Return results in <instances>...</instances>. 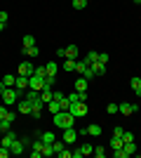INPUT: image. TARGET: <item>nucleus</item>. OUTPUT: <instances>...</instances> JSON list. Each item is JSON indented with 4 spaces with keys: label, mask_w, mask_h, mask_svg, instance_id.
<instances>
[{
    "label": "nucleus",
    "mask_w": 141,
    "mask_h": 158,
    "mask_svg": "<svg viewBox=\"0 0 141 158\" xmlns=\"http://www.w3.org/2000/svg\"><path fill=\"white\" fill-rule=\"evenodd\" d=\"M52 123L59 127V130H66V127H73L75 125V116L71 111H59V113H54Z\"/></svg>",
    "instance_id": "obj_1"
},
{
    "label": "nucleus",
    "mask_w": 141,
    "mask_h": 158,
    "mask_svg": "<svg viewBox=\"0 0 141 158\" xmlns=\"http://www.w3.org/2000/svg\"><path fill=\"white\" fill-rule=\"evenodd\" d=\"M24 97V90H19V87H5V90H2V104L5 106H12L14 102H19V99Z\"/></svg>",
    "instance_id": "obj_2"
},
{
    "label": "nucleus",
    "mask_w": 141,
    "mask_h": 158,
    "mask_svg": "<svg viewBox=\"0 0 141 158\" xmlns=\"http://www.w3.org/2000/svg\"><path fill=\"white\" fill-rule=\"evenodd\" d=\"M68 111L73 113L75 118H82V116H87V113H89V106H87V102H75V104H71Z\"/></svg>",
    "instance_id": "obj_3"
},
{
    "label": "nucleus",
    "mask_w": 141,
    "mask_h": 158,
    "mask_svg": "<svg viewBox=\"0 0 141 158\" xmlns=\"http://www.w3.org/2000/svg\"><path fill=\"white\" fill-rule=\"evenodd\" d=\"M33 71H35V66H33V61H21L19 64V69H17V76H26V78H31L33 76Z\"/></svg>",
    "instance_id": "obj_4"
},
{
    "label": "nucleus",
    "mask_w": 141,
    "mask_h": 158,
    "mask_svg": "<svg viewBox=\"0 0 141 158\" xmlns=\"http://www.w3.org/2000/svg\"><path fill=\"white\" fill-rule=\"evenodd\" d=\"M136 111H139L136 104H127V102L118 104V113H122V116H132V113H136Z\"/></svg>",
    "instance_id": "obj_5"
},
{
    "label": "nucleus",
    "mask_w": 141,
    "mask_h": 158,
    "mask_svg": "<svg viewBox=\"0 0 141 158\" xmlns=\"http://www.w3.org/2000/svg\"><path fill=\"white\" fill-rule=\"evenodd\" d=\"M28 87L35 90V92H40L42 87H45V78H40V76H31V78H28Z\"/></svg>",
    "instance_id": "obj_6"
},
{
    "label": "nucleus",
    "mask_w": 141,
    "mask_h": 158,
    "mask_svg": "<svg viewBox=\"0 0 141 158\" xmlns=\"http://www.w3.org/2000/svg\"><path fill=\"white\" fill-rule=\"evenodd\" d=\"M61 139H64V144H75V139H78V132H75L73 130V127H66V130H64V137H61Z\"/></svg>",
    "instance_id": "obj_7"
},
{
    "label": "nucleus",
    "mask_w": 141,
    "mask_h": 158,
    "mask_svg": "<svg viewBox=\"0 0 141 158\" xmlns=\"http://www.w3.org/2000/svg\"><path fill=\"white\" fill-rule=\"evenodd\" d=\"M106 66H108V64H101L99 59H96V61H92V64H89V69H92L94 78H96V76H104V73H106Z\"/></svg>",
    "instance_id": "obj_8"
},
{
    "label": "nucleus",
    "mask_w": 141,
    "mask_h": 158,
    "mask_svg": "<svg viewBox=\"0 0 141 158\" xmlns=\"http://www.w3.org/2000/svg\"><path fill=\"white\" fill-rule=\"evenodd\" d=\"M80 135H89V137H99V135H101V125H99V123H92V125H87L85 130L80 132Z\"/></svg>",
    "instance_id": "obj_9"
},
{
    "label": "nucleus",
    "mask_w": 141,
    "mask_h": 158,
    "mask_svg": "<svg viewBox=\"0 0 141 158\" xmlns=\"http://www.w3.org/2000/svg\"><path fill=\"white\" fill-rule=\"evenodd\" d=\"M17 111L19 113H31V102H28L26 97H21L19 104H17Z\"/></svg>",
    "instance_id": "obj_10"
},
{
    "label": "nucleus",
    "mask_w": 141,
    "mask_h": 158,
    "mask_svg": "<svg viewBox=\"0 0 141 158\" xmlns=\"http://www.w3.org/2000/svg\"><path fill=\"white\" fill-rule=\"evenodd\" d=\"M87 85H89V80L85 78V76H80V78L75 80V90H78V92H87Z\"/></svg>",
    "instance_id": "obj_11"
},
{
    "label": "nucleus",
    "mask_w": 141,
    "mask_h": 158,
    "mask_svg": "<svg viewBox=\"0 0 141 158\" xmlns=\"http://www.w3.org/2000/svg\"><path fill=\"white\" fill-rule=\"evenodd\" d=\"M87 66H89V61L85 59V57H82V59H78V61H75V71H78V73L82 76V73L87 71Z\"/></svg>",
    "instance_id": "obj_12"
},
{
    "label": "nucleus",
    "mask_w": 141,
    "mask_h": 158,
    "mask_svg": "<svg viewBox=\"0 0 141 158\" xmlns=\"http://www.w3.org/2000/svg\"><path fill=\"white\" fill-rule=\"evenodd\" d=\"M14 87H19V90H28V78H26V76H17Z\"/></svg>",
    "instance_id": "obj_13"
},
{
    "label": "nucleus",
    "mask_w": 141,
    "mask_h": 158,
    "mask_svg": "<svg viewBox=\"0 0 141 158\" xmlns=\"http://www.w3.org/2000/svg\"><path fill=\"white\" fill-rule=\"evenodd\" d=\"M52 97H54L52 87H42V90H40V99L45 102V104H47V102H52Z\"/></svg>",
    "instance_id": "obj_14"
},
{
    "label": "nucleus",
    "mask_w": 141,
    "mask_h": 158,
    "mask_svg": "<svg viewBox=\"0 0 141 158\" xmlns=\"http://www.w3.org/2000/svg\"><path fill=\"white\" fill-rule=\"evenodd\" d=\"M129 83H132V90H134V94H139V97H141V76H134Z\"/></svg>",
    "instance_id": "obj_15"
},
{
    "label": "nucleus",
    "mask_w": 141,
    "mask_h": 158,
    "mask_svg": "<svg viewBox=\"0 0 141 158\" xmlns=\"http://www.w3.org/2000/svg\"><path fill=\"white\" fill-rule=\"evenodd\" d=\"M2 118H10V120H14V111H10L5 104H0V120Z\"/></svg>",
    "instance_id": "obj_16"
},
{
    "label": "nucleus",
    "mask_w": 141,
    "mask_h": 158,
    "mask_svg": "<svg viewBox=\"0 0 141 158\" xmlns=\"http://www.w3.org/2000/svg\"><path fill=\"white\" fill-rule=\"evenodd\" d=\"M75 61H78V59H64L61 69H64V71H68V73H73V71H75Z\"/></svg>",
    "instance_id": "obj_17"
},
{
    "label": "nucleus",
    "mask_w": 141,
    "mask_h": 158,
    "mask_svg": "<svg viewBox=\"0 0 141 158\" xmlns=\"http://www.w3.org/2000/svg\"><path fill=\"white\" fill-rule=\"evenodd\" d=\"M21 52L26 54V57H38V54H40V50H38V45H31V47H24Z\"/></svg>",
    "instance_id": "obj_18"
},
{
    "label": "nucleus",
    "mask_w": 141,
    "mask_h": 158,
    "mask_svg": "<svg viewBox=\"0 0 141 158\" xmlns=\"http://www.w3.org/2000/svg\"><path fill=\"white\" fill-rule=\"evenodd\" d=\"M47 109H49L52 113H59V111H64V109H61V102H57V99H52V102H47Z\"/></svg>",
    "instance_id": "obj_19"
},
{
    "label": "nucleus",
    "mask_w": 141,
    "mask_h": 158,
    "mask_svg": "<svg viewBox=\"0 0 141 158\" xmlns=\"http://www.w3.org/2000/svg\"><path fill=\"white\" fill-rule=\"evenodd\" d=\"M66 59H78V45H68L66 47Z\"/></svg>",
    "instance_id": "obj_20"
},
{
    "label": "nucleus",
    "mask_w": 141,
    "mask_h": 158,
    "mask_svg": "<svg viewBox=\"0 0 141 158\" xmlns=\"http://www.w3.org/2000/svg\"><path fill=\"white\" fill-rule=\"evenodd\" d=\"M2 85L5 87H14V80H17V76H12V73H7V76H2Z\"/></svg>",
    "instance_id": "obj_21"
},
{
    "label": "nucleus",
    "mask_w": 141,
    "mask_h": 158,
    "mask_svg": "<svg viewBox=\"0 0 141 158\" xmlns=\"http://www.w3.org/2000/svg\"><path fill=\"white\" fill-rule=\"evenodd\" d=\"M122 149L127 151V156H134V153H136V142H125Z\"/></svg>",
    "instance_id": "obj_22"
},
{
    "label": "nucleus",
    "mask_w": 141,
    "mask_h": 158,
    "mask_svg": "<svg viewBox=\"0 0 141 158\" xmlns=\"http://www.w3.org/2000/svg\"><path fill=\"white\" fill-rule=\"evenodd\" d=\"M45 69H47V76H57L59 64H57V61H49V64H45Z\"/></svg>",
    "instance_id": "obj_23"
},
{
    "label": "nucleus",
    "mask_w": 141,
    "mask_h": 158,
    "mask_svg": "<svg viewBox=\"0 0 141 158\" xmlns=\"http://www.w3.org/2000/svg\"><path fill=\"white\" fill-rule=\"evenodd\" d=\"M71 7L80 12V10H85V7H87V0H71Z\"/></svg>",
    "instance_id": "obj_24"
},
{
    "label": "nucleus",
    "mask_w": 141,
    "mask_h": 158,
    "mask_svg": "<svg viewBox=\"0 0 141 158\" xmlns=\"http://www.w3.org/2000/svg\"><path fill=\"white\" fill-rule=\"evenodd\" d=\"M40 139L45 142V144H54V139H57V137H54V132H42Z\"/></svg>",
    "instance_id": "obj_25"
},
{
    "label": "nucleus",
    "mask_w": 141,
    "mask_h": 158,
    "mask_svg": "<svg viewBox=\"0 0 141 158\" xmlns=\"http://www.w3.org/2000/svg\"><path fill=\"white\" fill-rule=\"evenodd\" d=\"M122 144H125V142H122V137H111V149H122Z\"/></svg>",
    "instance_id": "obj_26"
},
{
    "label": "nucleus",
    "mask_w": 141,
    "mask_h": 158,
    "mask_svg": "<svg viewBox=\"0 0 141 158\" xmlns=\"http://www.w3.org/2000/svg\"><path fill=\"white\" fill-rule=\"evenodd\" d=\"M12 123H14V120H10V118H2V120H0V130H2V132L12 130Z\"/></svg>",
    "instance_id": "obj_27"
},
{
    "label": "nucleus",
    "mask_w": 141,
    "mask_h": 158,
    "mask_svg": "<svg viewBox=\"0 0 141 158\" xmlns=\"http://www.w3.org/2000/svg\"><path fill=\"white\" fill-rule=\"evenodd\" d=\"M52 149H54V156H57V153H59V151H64V149H66V144H64V139H61V142H57V139H54Z\"/></svg>",
    "instance_id": "obj_28"
},
{
    "label": "nucleus",
    "mask_w": 141,
    "mask_h": 158,
    "mask_svg": "<svg viewBox=\"0 0 141 158\" xmlns=\"http://www.w3.org/2000/svg\"><path fill=\"white\" fill-rule=\"evenodd\" d=\"M80 151H82V156H92V153H94V146L92 144H82Z\"/></svg>",
    "instance_id": "obj_29"
},
{
    "label": "nucleus",
    "mask_w": 141,
    "mask_h": 158,
    "mask_svg": "<svg viewBox=\"0 0 141 158\" xmlns=\"http://www.w3.org/2000/svg\"><path fill=\"white\" fill-rule=\"evenodd\" d=\"M94 156L104 158V156H106V146H94Z\"/></svg>",
    "instance_id": "obj_30"
},
{
    "label": "nucleus",
    "mask_w": 141,
    "mask_h": 158,
    "mask_svg": "<svg viewBox=\"0 0 141 158\" xmlns=\"http://www.w3.org/2000/svg\"><path fill=\"white\" fill-rule=\"evenodd\" d=\"M66 99H68V102H71V104H75V102H80V92L75 90L73 94H66Z\"/></svg>",
    "instance_id": "obj_31"
},
{
    "label": "nucleus",
    "mask_w": 141,
    "mask_h": 158,
    "mask_svg": "<svg viewBox=\"0 0 141 158\" xmlns=\"http://www.w3.org/2000/svg\"><path fill=\"white\" fill-rule=\"evenodd\" d=\"M42 156H47V158H49V156H54V149H52V144H45V146H42Z\"/></svg>",
    "instance_id": "obj_32"
},
{
    "label": "nucleus",
    "mask_w": 141,
    "mask_h": 158,
    "mask_svg": "<svg viewBox=\"0 0 141 158\" xmlns=\"http://www.w3.org/2000/svg\"><path fill=\"white\" fill-rule=\"evenodd\" d=\"M31 45H35V38L33 35H24V47H31Z\"/></svg>",
    "instance_id": "obj_33"
},
{
    "label": "nucleus",
    "mask_w": 141,
    "mask_h": 158,
    "mask_svg": "<svg viewBox=\"0 0 141 158\" xmlns=\"http://www.w3.org/2000/svg\"><path fill=\"white\" fill-rule=\"evenodd\" d=\"M85 59H87L89 64H92V61H96V59H99V52H94V50H89V54L85 57Z\"/></svg>",
    "instance_id": "obj_34"
},
{
    "label": "nucleus",
    "mask_w": 141,
    "mask_h": 158,
    "mask_svg": "<svg viewBox=\"0 0 141 158\" xmlns=\"http://www.w3.org/2000/svg\"><path fill=\"white\" fill-rule=\"evenodd\" d=\"M10 156H12V151L7 146H0V158H10Z\"/></svg>",
    "instance_id": "obj_35"
},
{
    "label": "nucleus",
    "mask_w": 141,
    "mask_h": 158,
    "mask_svg": "<svg viewBox=\"0 0 141 158\" xmlns=\"http://www.w3.org/2000/svg\"><path fill=\"white\" fill-rule=\"evenodd\" d=\"M54 80H57V76H45V87H52Z\"/></svg>",
    "instance_id": "obj_36"
},
{
    "label": "nucleus",
    "mask_w": 141,
    "mask_h": 158,
    "mask_svg": "<svg viewBox=\"0 0 141 158\" xmlns=\"http://www.w3.org/2000/svg\"><path fill=\"white\" fill-rule=\"evenodd\" d=\"M113 156H115V158H127V151H125V149H115Z\"/></svg>",
    "instance_id": "obj_37"
},
{
    "label": "nucleus",
    "mask_w": 141,
    "mask_h": 158,
    "mask_svg": "<svg viewBox=\"0 0 141 158\" xmlns=\"http://www.w3.org/2000/svg\"><path fill=\"white\" fill-rule=\"evenodd\" d=\"M57 156H59V158H73V151H68V149H64V151H59Z\"/></svg>",
    "instance_id": "obj_38"
},
{
    "label": "nucleus",
    "mask_w": 141,
    "mask_h": 158,
    "mask_svg": "<svg viewBox=\"0 0 141 158\" xmlns=\"http://www.w3.org/2000/svg\"><path fill=\"white\" fill-rule=\"evenodd\" d=\"M7 19H10V14L5 10H0V24H7Z\"/></svg>",
    "instance_id": "obj_39"
},
{
    "label": "nucleus",
    "mask_w": 141,
    "mask_h": 158,
    "mask_svg": "<svg viewBox=\"0 0 141 158\" xmlns=\"http://www.w3.org/2000/svg\"><path fill=\"white\" fill-rule=\"evenodd\" d=\"M122 142H134V135H132V132H125V135H122Z\"/></svg>",
    "instance_id": "obj_40"
},
{
    "label": "nucleus",
    "mask_w": 141,
    "mask_h": 158,
    "mask_svg": "<svg viewBox=\"0 0 141 158\" xmlns=\"http://www.w3.org/2000/svg\"><path fill=\"white\" fill-rule=\"evenodd\" d=\"M108 113H118V104H113V102H111V104H108V109H106Z\"/></svg>",
    "instance_id": "obj_41"
},
{
    "label": "nucleus",
    "mask_w": 141,
    "mask_h": 158,
    "mask_svg": "<svg viewBox=\"0 0 141 158\" xmlns=\"http://www.w3.org/2000/svg\"><path fill=\"white\" fill-rule=\"evenodd\" d=\"M99 61H101V64H108V54L106 52H99Z\"/></svg>",
    "instance_id": "obj_42"
},
{
    "label": "nucleus",
    "mask_w": 141,
    "mask_h": 158,
    "mask_svg": "<svg viewBox=\"0 0 141 158\" xmlns=\"http://www.w3.org/2000/svg\"><path fill=\"white\" fill-rule=\"evenodd\" d=\"M122 135H125V130H122V127H115V130H113V137H122Z\"/></svg>",
    "instance_id": "obj_43"
},
{
    "label": "nucleus",
    "mask_w": 141,
    "mask_h": 158,
    "mask_svg": "<svg viewBox=\"0 0 141 158\" xmlns=\"http://www.w3.org/2000/svg\"><path fill=\"white\" fill-rule=\"evenodd\" d=\"M52 99H57V102H61V99H66V94L64 92H54V97Z\"/></svg>",
    "instance_id": "obj_44"
},
{
    "label": "nucleus",
    "mask_w": 141,
    "mask_h": 158,
    "mask_svg": "<svg viewBox=\"0 0 141 158\" xmlns=\"http://www.w3.org/2000/svg\"><path fill=\"white\" fill-rule=\"evenodd\" d=\"M73 158H82V151H80V146H78V149H73Z\"/></svg>",
    "instance_id": "obj_45"
},
{
    "label": "nucleus",
    "mask_w": 141,
    "mask_h": 158,
    "mask_svg": "<svg viewBox=\"0 0 141 158\" xmlns=\"http://www.w3.org/2000/svg\"><path fill=\"white\" fill-rule=\"evenodd\" d=\"M57 57H66V47H59V50H57Z\"/></svg>",
    "instance_id": "obj_46"
},
{
    "label": "nucleus",
    "mask_w": 141,
    "mask_h": 158,
    "mask_svg": "<svg viewBox=\"0 0 141 158\" xmlns=\"http://www.w3.org/2000/svg\"><path fill=\"white\" fill-rule=\"evenodd\" d=\"M2 31H5V24H0V33H2Z\"/></svg>",
    "instance_id": "obj_47"
},
{
    "label": "nucleus",
    "mask_w": 141,
    "mask_h": 158,
    "mask_svg": "<svg viewBox=\"0 0 141 158\" xmlns=\"http://www.w3.org/2000/svg\"><path fill=\"white\" fill-rule=\"evenodd\" d=\"M134 2H136V5H141V0H134Z\"/></svg>",
    "instance_id": "obj_48"
},
{
    "label": "nucleus",
    "mask_w": 141,
    "mask_h": 158,
    "mask_svg": "<svg viewBox=\"0 0 141 158\" xmlns=\"http://www.w3.org/2000/svg\"><path fill=\"white\" fill-rule=\"evenodd\" d=\"M87 2H89V0H87Z\"/></svg>",
    "instance_id": "obj_49"
},
{
    "label": "nucleus",
    "mask_w": 141,
    "mask_h": 158,
    "mask_svg": "<svg viewBox=\"0 0 141 158\" xmlns=\"http://www.w3.org/2000/svg\"><path fill=\"white\" fill-rule=\"evenodd\" d=\"M0 146H2V144H0Z\"/></svg>",
    "instance_id": "obj_50"
}]
</instances>
